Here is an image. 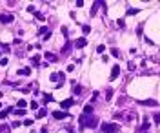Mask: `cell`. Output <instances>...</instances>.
Returning a JSON list of instances; mask_svg holds the SVG:
<instances>
[{"mask_svg":"<svg viewBox=\"0 0 160 133\" xmlns=\"http://www.w3.org/2000/svg\"><path fill=\"white\" fill-rule=\"evenodd\" d=\"M31 124H33V120H31V119H26V120H24V126H31Z\"/></svg>","mask_w":160,"mask_h":133,"instance_id":"cell-34","label":"cell"},{"mask_svg":"<svg viewBox=\"0 0 160 133\" xmlns=\"http://www.w3.org/2000/svg\"><path fill=\"white\" fill-rule=\"evenodd\" d=\"M118 75H120V67H118V66H113V67H111V75H109V80H115Z\"/></svg>","mask_w":160,"mask_h":133,"instance_id":"cell-6","label":"cell"},{"mask_svg":"<svg viewBox=\"0 0 160 133\" xmlns=\"http://www.w3.org/2000/svg\"><path fill=\"white\" fill-rule=\"evenodd\" d=\"M17 115L18 117H24L26 115V109H17Z\"/></svg>","mask_w":160,"mask_h":133,"instance_id":"cell-31","label":"cell"},{"mask_svg":"<svg viewBox=\"0 0 160 133\" xmlns=\"http://www.w3.org/2000/svg\"><path fill=\"white\" fill-rule=\"evenodd\" d=\"M116 26H118L120 29H124V27H126V24H124V18H120V20H116Z\"/></svg>","mask_w":160,"mask_h":133,"instance_id":"cell-25","label":"cell"},{"mask_svg":"<svg viewBox=\"0 0 160 133\" xmlns=\"http://www.w3.org/2000/svg\"><path fill=\"white\" fill-rule=\"evenodd\" d=\"M100 6V2H95V6H93V9H91V15H95L96 13V7Z\"/></svg>","mask_w":160,"mask_h":133,"instance_id":"cell-26","label":"cell"},{"mask_svg":"<svg viewBox=\"0 0 160 133\" xmlns=\"http://www.w3.org/2000/svg\"><path fill=\"white\" fill-rule=\"evenodd\" d=\"M82 31H84V35H87L91 31V27H89V26H82Z\"/></svg>","mask_w":160,"mask_h":133,"instance_id":"cell-28","label":"cell"},{"mask_svg":"<svg viewBox=\"0 0 160 133\" xmlns=\"http://www.w3.org/2000/svg\"><path fill=\"white\" fill-rule=\"evenodd\" d=\"M9 128H20V122H18V120H15L11 126H9Z\"/></svg>","mask_w":160,"mask_h":133,"instance_id":"cell-32","label":"cell"},{"mask_svg":"<svg viewBox=\"0 0 160 133\" xmlns=\"http://www.w3.org/2000/svg\"><path fill=\"white\" fill-rule=\"evenodd\" d=\"M111 55H113V57H115V58H120V49H116V47H113V49H111Z\"/></svg>","mask_w":160,"mask_h":133,"instance_id":"cell-21","label":"cell"},{"mask_svg":"<svg viewBox=\"0 0 160 133\" xmlns=\"http://www.w3.org/2000/svg\"><path fill=\"white\" fill-rule=\"evenodd\" d=\"M138 11H140V9H136V7H129V9H127L126 13H127V15H129V17H131V15H136V13H138Z\"/></svg>","mask_w":160,"mask_h":133,"instance_id":"cell-20","label":"cell"},{"mask_svg":"<svg viewBox=\"0 0 160 133\" xmlns=\"http://www.w3.org/2000/svg\"><path fill=\"white\" fill-rule=\"evenodd\" d=\"M127 67H129V69H131V71H133V69H136V66H135V64H133V62H127Z\"/></svg>","mask_w":160,"mask_h":133,"instance_id":"cell-33","label":"cell"},{"mask_svg":"<svg viewBox=\"0 0 160 133\" xmlns=\"http://www.w3.org/2000/svg\"><path fill=\"white\" fill-rule=\"evenodd\" d=\"M13 20V15H0V24H11Z\"/></svg>","mask_w":160,"mask_h":133,"instance_id":"cell-5","label":"cell"},{"mask_svg":"<svg viewBox=\"0 0 160 133\" xmlns=\"http://www.w3.org/2000/svg\"><path fill=\"white\" fill-rule=\"evenodd\" d=\"M0 133H11L9 124H0Z\"/></svg>","mask_w":160,"mask_h":133,"instance_id":"cell-12","label":"cell"},{"mask_svg":"<svg viewBox=\"0 0 160 133\" xmlns=\"http://www.w3.org/2000/svg\"><path fill=\"white\" fill-rule=\"evenodd\" d=\"M84 115H93V106H84Z\"/></svg>","mask_w":160,"mask_h":133,"instance_id":"cell-15","label":"cell"},{"mask_svg":"<svg viewBox=\"0 0 160 133\" xmlns=\"http://www.w3.org/2000/svg\"><path fill=\"white\" fill-rule=\"evenodd\" d=\"M71 47H73V44H71V42H66V46L62 47V53H67V51H69Z\"/></svg>","mask_w":160,"mask_h":133,"instance_id":"cell-18","label":"cell"},{"mask_svg":"<svg viewBox=\"0 0 160 133\" xmlns=\"http://www.w3.org/2000/svg\"><path fill=\"white\" fill-rule=\"evenodd\" d=\"M38 33H40V35H45L47 31H45V27H40V29H38Z\"/></svg>","mask_w":160,"mask_h":133,"instance_id":"cell-37","label":"cell"},{"mask_svg":"<svg viewBox=\"0 0 160 133\" xmlns=\"http://www.w3.org/2000/svg\"><path fill=\"white\" fill-rule=\"evenodd\" d=\"M149 128H151V124H149L147 117H146V119H144V122H142V126H140V131H147Z\"/></svg>","mask_w":160,"mask_h":133,"instance_id":"cell-8","label":"cell"},{"mask_svg":"<svg viewBox=\"0 0 160 133\" xmlns=\"http://www.w3.org/2000/svg\"><path fill=\"white\" fill-rule=\"evenodd\" d=\"M71 84H73V93H77V95H80V93H82V87L78 86V84L75 82V80H73V82H71Z\"/></svg>","mask_w":160,"mask_h":133,"instance_id":"cell-11","label":"cell"},{"mask_svg":"<svg viewBox=\"0 0 160 133\" xmlns=\"http://www.w3.org/2000/svg\"><path fill=\"white\" fill-rule=\"evenodd\" d=\"M98 126V117L95 115H82L80 117V128H96Z\"/></svg>","mask_w":160,"mask_h":133,"instance_id":"cell-1","label":"cell"},{"mask_svg":"<svg viewBox=\"0 0 160 133\" xmlns=\"http://www.w3.org/2000/svg\"><path fill=\"white\" fill-rule=\"evenodd\" d=\"M73 104H75V99H66V100H62V102H60V108L62 109H67V108H71Z\"/></svg>","mask_w":160,"mask_h":133,"instance_id":"cell-4","label":"cell"},{"mask_svg":"<svg viewBox=\"0 0 160 133\" xmlns=\"http://www.w3.org/2000/svg\"><path fill=\"white\" fill-rule=\"evenodd\" d=\"M17 106H18V109H24V108H26V100H18Z\"/></svg>","mask_w":160,"mask_h":133,"instance_id":"cell-24","label":"cell"},{"mask_svg":"<svg viewBox=\"0 0 160 133\" xmlns=\"http://www.w3.org/2000/svg\"><path fill=\"white\" fill-rule=\"evenodd\" d=\"M45 58H47L49 62H57V57H55L53 53H45Z\"/></svg>","mask_w":160,"mask_h":133,"instance_id":"cell-19","label":"cell"},{"mask_svg":"<svg viewBox=\"0 0 160 133\" xmlns=\"http://www.w3.org/2000/svg\"><path fill=\"white\" fill-rule=\"evenodd\" d=\"M31 64H33V66H38V64H40V55H35V57L31 58Z\"/></svg>","mask_w":160,"mask_h":133,"instance_id":"cell-16","label":"cell"},{"mask_svg":"<svg viewBox=\"0 0 160 133\" xmlns=\"http://www.w3.org/2000/svg\"><path fill=\"white\" fill-rule=\"evenodd\" d=\"M53 117L57 119V120H62V119H66L67 113L66 111H53Z\"/></svg>","mask_w":160,"mask_h":133,"instance_id":"cell-7","label":"cell"},{"mask_svg":"<svg viewBox=\"0 0 160 133\" xmlns=\"http://www.w3.org/2000/svg\"><path fill=\"white\" fill-rule=\"evenodd\" d=\"M0 51H6V53H7V51H9V46H6V44H0Z\"/></svg>","mask_w":160,"mask_h":133,"instance_id":"cell-29","label":"cell"},{"mask_svg":"<svg viewBox=\"0 0 160 133\" xmlns=\"http://www.w3.org/2000/svg\"><path fill=\"white\" fill-rule=\"evenodd\" d=\"M106 97H107V100H111V97H113V89H111V87L106 89Z\"/></svg>","mask_w":160,"mask_h":133,"instance_id":"cell-23","label":"cell"},{"mask_svg":"<svg viewBox=\"0 0 160 133\" xmlns=\"http://www.w3.org/2000/svg\"><path fill=\"white\" fill-rule=\"evenodd\" d=\"M51 100H53V95H51V93H44L42 102H44V104H47V102H51Z\"/></svg>","mask_w":160,"mask_h":133,"instance_id":"cell-10","label":"cell"},{"mask_svg":"<svg viewBox=\"0 0 160 133\" xmlns=\"http://www.w3.org/2000/svg\"><path fill=\"white\" fill-rule=\"evenodd\" d=\"M64 80H66V75H64V73H58V84H57V87H62Z\"/></svg>","mask_w":160,"mask_h":133,"instance_id":"cell-14","label":"cell"},{"mask_svg":"<svg viewBox=\"0 0 160 133\" xmlns=\"http://www.w3.org/2000/svg\"><path fill=\"white\" fill-rule=\"evenodd\" d=\"M11 111V108H7V109H4V111H0V120H4L6 117H7V113Z\"/></svg>","mask_w":160,"mask_h":133,"instance_id":"cell-17","label":"cell"},{"mask_svg":"<svg viewBox=\"0 0 160 133\" xmlns=\"http://www.w3.org/2000/svg\"><path fill=\"white\" fill-rule=\"evenodd\" d=\"M104 49H106V47H104V46H102V44H100V46H98V47H96V51H98V53H104Z\"/></svg>","mask_w":160,"mask_h":133,"instance_id":"cell-36","label":"cell"},{"mask_svg":"<svg viewBox=\"0 0 160 133\" xmlns=\"http://www.w3.org/2000/svg\"><path fill=\"white\" fill-rule=\"evenodd\" d=\"M140 104H144V106H158V102H156V100H140Z\"/></svg>","mask_w":160,"mask_h":133,"instance_id":"cell-13","label":"cell"},{"mask_svg":"<svg viewBox=\"0 0 160 133\" xmlns=\"http://www.w3.org/2000/svg\"><path fill=\"white\" fill-rule=\"evenodd\" d=\"M17 75L27 77V75H31V69H29V67H22V69H18V71H17Z\"/></svg>","mask_w":160,"mask_h":133,"instance_id":"cell-9","label":"cell"},{"mask_svg":"<svg viewBox=\"0 0 160 133\" xmlns=\"http://www.w3.org/2000/svg\"><path fill=\"white\" fill-rule=\"evenodd\" d=\"M51 80H53V82H57L58 80V73H51V77H49Z\"/></svg>","mask_w":160,"mask_h":133,"instance_id":"cell-30","label":"cell"},{"mask_svg":"<svg viewBox=\"0 0 160 133\" xmlns=\"http://www.w3.org/2000/svg\"><path fill=\"white\" fill-rule=\"evenodd\" d=\"M37 108H38V104L35 102V100H31V109H37Z\"/></svg>","mask_w":160,"mask_h":133,"instance_id":"cell-35","label":"cell"},{"mask_svg":"<svg viewBox=\"0 0 160 133\" xmlns=\"http://www.w3.org/2000/svg\"><path fill=\"white\" fill-rule=\"evenodd\" d=\"M33 15H35V17H37V18H38V20H44V18H45V17H44V15H42V13H37V11H35V13H33Z\"/></svg>","mask_w":160,"mask_h":133,"instance_id":"cell-27","label":"cell"},{"mask_svg":"<svg viewBox=\"0 0 160 133\" xmlns=\"http://www.w3.org/2000/svg\"><path fill=\"white\" fill-rule=\"evenodd\" d=\"M40 133H47V128H45V126H44V128L40 129Z\"/></svg>","mask_w":160,"mask_h":133,"instance_id":"cell-38","label":"cell"},{"mask_svg":"<svg viewBox=\"0 0 160 133\" xmlns=\"http://www.w3.org/2000/svg\"><path fill=\"white\" fill-rule=\"evenodd\" d=\"M100 129H102V133H116L118 131V126L115 122H104Z\"/></svg>","mask_w":160,"mask_h":133,"instance_id":"cell-2","label":"cell"},{"mask_svg":"<svg viewBox=\"0 0 160 133\" xmlns=\"http://www.w3.org/2000/svg\"><path fill=\"white\" fill-rule=\"evenodd\" d=\"M87 46V40H86V37H80V38H77V42H75V47L77 49H82V47H86Z\"/></svg>","mask_w":160,"mask_h":133,"instance_id":"cell-3","label":"cell"},{"mask_svg":"<svg viewBox=\"0 0 160 133\" xmlns=\"http://www.w3.org/2000/svg\"><path fill=\"white\" fill-rule=\"evenodd\" d=\"M45 113H47L45 109H38V113H37V119H44V117H45Z\"/></svg>","mask_w":160,"mask_h":133,"instance_id":"cell-22","label":"cell"}]
</instances>
